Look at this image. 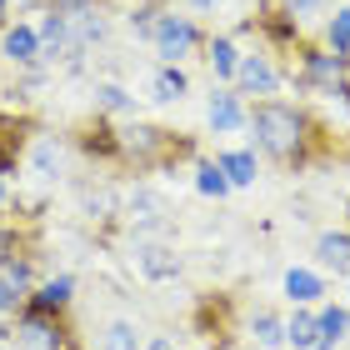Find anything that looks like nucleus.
<instances>
[{"mask_svg": "<svg viewBox=\"0 0 350 350\" xmlns=\"http://www.w3.org/2000/svg\"><path fill=\"white\" fill-rule=\"evenodd\" d=\"M250 131H256L260 150H270V155H295L300 140H306V120H300L295 105L265 100V105H256V116H250Z\"/></svg>", "mask_w": 350, "mask_h": 350, "instance_id": "nucleus-1", "label": "nucleus"}, {"mask_svg": "<svg viewBox=\"0 0 350 350\" xmlns=\"http://www.w3.org/2000/svg\"><path fill=\"white\" fill-rule=\"evenodd\" d=\"M150 40H155V51H161L170 66H175L180 55L196 51V25H190L185 15H161V21H155V30H150Z\"/></svg>", "mask_w": 350, "mask_h": 350, "instance_id": "nucleus-2", "label": "nucleus"}, {"mask_svg": "<svg viewBox=\"0 0 350 350\" xmlns=\"http://www.w3.org/2000/svg\"><path fill=\"white\" fill-rule=\"evenodd\" d=\"M235 81H241L250 95H270V90H280V75H275V66H270L265 55H241V66H235Z\"/></svg>", "mask_w": 350, "mask_h": 350, "instance_id": "nucleus-3", "label": "nucleus"}, {"mask_svg": "<svg viewBox=\"0 0 350 350\" xmlns=\"http://www.w3.org/2000/svg\"><path fill=\"white\" fill-rule=\"evenodd\" d=\"M285 295L295 300V306H315V300L325 295V285H321V275H315V270H285Z\"/></svg>", "mask_w": 350, "mask_h": 350, "instance_id": "nucleus-4", "label": "nucleus"}, {"mask_svg": "<svg viewBox=\"0 0 350 350\" xmlns=\"http://www.w3.org/2000/svg\"><path fill=\"white\" fill-rule=\"evenodd\" d=\"M5 55L15 60V66H30V60H40V30H30V25L5 30Z\"/></svg>", "mask_w": 350, "mask_h": 350, "instance_id": "nucleus-5", "label": "nucleus"}, {"mask_svg": "<svg viewBox=\"0 0 350 350\" xmlns=\"http://www.w3.org/2000/svg\"><path fill=\"white\" fill-rule=\"evenodd\" d=\"M245 125V110H241V100L235 95H211V131H241Z\"/></svg>", "mask_w": 350, "mask_h": 350, "instance_id": "nucleus-6", "label": "nucleus"}, {"mask_svg": "<svg viewBox=\"0 0 350 350\" xmlns=\"http://www.w3.org/2000/svg\"><path fill=\"white\" fill-rule=\"evenodd\" d=\"M285 340H291L295 350H315V340H321V321H315V310H295L291 325H285Z\"/></svg>", "mask_w": 350, "mask_h": 350, "instance_id": "nucleus-7", "label": "nucleus"}, {"mask_svg": "<svg viewBox=\"0 0 350 350\" xmlns=\"http://www.w3.org/2000/svg\"><path fill=\"white\" fill-rule=\"evenodd\" d=\"M315 321H321V340H315V350H336V345L345 340V330H350V315H345L340 306L321 310V315H315Z\"/></svg>", "mask_w": 350, "mask_h": 350, "instance_id": "nucleus-8", "label": "nucleus"}, {"mask_svg": "<svg viewBox=\"0 0 350 350\" xmlns=\"http://www.w3.org/2000/svg\"><path fill=\"white\" fill-rule=\"evenodd\" d=\"M66 30H70V45H90L105 36V21L95 10H75V15H66Z\"/></svg>", "mask_w": 350, "mask_h": 350, "instance_id": "nucleus-9", "label": "nucleus"}, {"mask_svg": "<svg viewBox=\"0 0 350 350\" xmlns=\"http://www.w3.org/2000/svg\"><path fill=\"white\" fill-rule=\"evenodd\" d=\"M315 256H321V265L325 270H345L350 265V235H321V241H315Z\"/></svg>", "mask_w": 350, "mask_h": 350, "instance_id": "nucleus-10", "label": "nucleus"}, {"mask_svg": "<svg viewBox=\"0 0 350 350\" xmlns=\"http://www.w3.org/2000/svg\"><path fill=\"white\" fill-rule=\"evenodd\" d=\"M220 170L230 175V185H256V155L250 150H230V155H220Z\"/></svg>", "mask_w": 350, "mask_h": 350, "instance_id": "nucleus-11", "label": "nucleus"}, {"mask_svg": "<svg viewBox=\"0 0 350 350\" xmlns=\"http://www.w3.org/2000/svg\"><path fill=\"white\" fill-rule=\"evenodd\" d=\"M150 90H155V100H180V95H185V70H175V66L155 70Z\"/></svg>", "mask_w": 350, "mask_h": 350, "instance_id": "nucleus-12", "label": "nucleus"}, {"mask_svg": "<svg viewBox=\"0 0 350 350\" xmlns=\"http://www.w3.org/2000/svg\"><path fill=\"white\" fill-rule=\"evenodd\" d=\"M140 270L161 280V275H175L180 265H175V256H170V250H161V245H146V250H140Z\"/></svg>", "mask_w": 350, "mask_h": 350, "instance_id": "nucleus-13", "label": "nucleus"}, {"mask_svg": "<svg viewBox=\"0 0 350 350\" xmlns=\"http://www.w3.org/2000/svg\"><path fill=\"white\" fill-rule=\"evenodd\" d=\"M211 66H215V75H235V66H241V51H235V40H211Z\"/></svg>", "mask_w": 350, "mask_h": 350, "instance_id": "nucleus-14", "label": "nucleus"}, {"mask_svg": "<svg viewBox=\"0 0 350 350\" xmlns=\"http://www.w3.org/2000/svg\"><path fill=\"white\" fill-rule=\"evenodd\" d=\"M70 291H75V285H70V275H60V280H51V285H40L36 306H40V310H60V306L70 300Z\"/></svg>", "mask_w": 350, "mask_h": 350, "instance_id": "nucleus-15", "label": "nucleus"}, {"mask_svg": "<svg viewBox=\"0 0 350 350\" xmlns=\"http://www.w3.org/2000/svg\"><path fill=\"white\" fill-rule=\"evenodd\" d=\"M196 185H200V196H226V190H230V175L226 170H220V161L215 165H200V175H196Z\"/></svg>", "mask_w": 350, "mask_h": 350, "instance_id": "nucleus-16", "label": "nucleus"}, {"mask_svg": "<svg viewBox=\"0 0 350 350\" xmlns=\"http://www.w3.org/2000/svg\"><path fill=\"white\" fill-rule=\"evenodd\" d=\"M250 330H256V340H260V345H280V340H285L280 315H270V310H260L256 321H250Z\"/></svg>", "mask_w": 350, "mask_h": 350, "instance_id": "nucleus-17", "label": "nucleus"}, {"mask_svg": "<svg viewBox=\"0 0 350 350\" xmlns=\"http://www.w3.org/2000/svg\"><path fill=\"white\" fill-rule=\"evenodd\" d=\"M25 350H55V330L45 325V321H25Z\"/></svg>", "mask_w": 350, "mask_h": 350, "instance_id": "nucleus-18", "label": "nucleus"}, {"mask_svg": "<svg viewBox=\"0 0 350 350\" xmlns=\"http://www.w3.org/2000/svg\"><path fill=\"white\" fill-rule=\"evenodd\" d=\"M325 36H330V45H336V51H350V5H345V10H336V15H330V25H325Z\"/></svg>", "mask_w": 350, "mask_h": 350, "instance_id": "nucleus-19", "label": "nucleus"}, {"mask_svg": "<svg viewBox=\"0 0 350 350\" xmlns=\"http://www.w3.org/2000/svg\"><path fill=\"white\" fill-rule=\"evenodd\" d=\"M310 75H315V81H336V75L345 70V60L340 55H310V66H306Z\"/></svg>", "mask_w": 350, "mask_h": 350, "instance_id": "nucleus-20", "label": "nucleus"}, {"mask_svg": "<svg viewBox=\"0 0 350 350\" xmlns=\"http://www.w3.org/2000/svg\"><path fill=\"white\" fill-rule=\"evenodd\" d=\"M95 100H100L105 110H135V100H131L120 85H95Z\"/></svg>", "mask_w": 350, "mask_h": 350, "instance_id": "nucleus-21", "label": "nucleus"}, {"mask_svg": "<svg viewBox=\"0 0 350 350\" xmlns=\"http://www.w3.org/2000/svg\"><path fill=\"white\" fill-rule=\"evenodd\" d=\"M60 165V150H55V140H40V146H36V170L40 175H51Z\"/></svg>", "mask_w": 350, "mask_h": 350, "instance_id": "nucleus-22", "label": "nucleus"}, {"mask_svg": "<svg viewBox=\"0 0 350 350\" xmlns=\"http://www.w3.org/2000/svg\"><path fill=\"white\" fill-rule=\"evenodd\" d=\"M155 135H161V131H150V125H135V131H125V150H150Z\"/></svg>", "mask_w": 350, "mask_h": 350, "instance_id": "nucleus-23", "label": "nucleus"}, {"mask_svg": "<svg viewBox=\"0 0 350 350\" xmlns=\"http://www.w3.org/2000/svg\"><path fill=\"white\" fill-rule=\"evenodd\" d=\"M110 350H135V330L125 325V321H120L116 330H110Z\"/></svg>", "mask_w": 350, "mask_h": 350, "instance_id": "nucleus-24", "label": "nucleus"}, {"mask_svg": "<svg viewBox=\"0 0 350 350\" xmlns=\"http://www.w3.org/2000/svg\"><path fill=\"white\" fill-rule=\"evenodd\" d=\"M15 300H21V285L10 275H0V310H15Z\"/></svg>", "mask_w": 350, "mask_h": 350, "instance_id": "nucleus-25", "label": "nucleus"}, {"mask_svg": "<svg viewBox=\"0 0 350 350\" xmlns=\"http://www.w3.org/2000/svg\"><path fill=\"white\" fill-rule=\"evenodd\" d=\"M51 5H60V10H85L90 0H51Z\"/></svg>", "mask_w": 350, "mask_h": 350, "instance_id": "nucleus-26", "label": "nucleus"}, {"mask_svg": "<svg viewBox=\"0 0 350 350\" xmlns=\"http://www.w3.org/2000/svg\"><path fill=\"white\" fill-rule=\"evenodd\" d=\"M315 5H321V0H291V10L300 15V10H315Z\"/></svg>", "mask_w": 350, "mask_h": 350, "instance_id": "nucleus-27", "label": "nucleus"}, {"mask_svg": "<svg viewBox=\"0 0 350 350\" xmlns=\"http://www.w3.org/2000/svg\"><path fill=\"white\" fill-rule=\"evenodd\" d=\"M211 5H215V0H196V10H211Z\"/></svg>", "mask_w": 350, "mask_h": 350, "instance_id": "nucleus-28", "label": "nucleus"}, {"mask_svg": "<svg viewBox=\"0 0 350 350\" xmlns=\"http://www.w3.org/2000/svg\"><path fill=\"white\" fill-rule=\"evenodd\" d=\"M150 350H170V345H165V340H150Z\"/></svg>", "mask_w": 350, "mask_h": 350, "instance_id": "nucleus-29", "label": "nucleus"}, {"mask_svg": "<svg viewBox=\"0 0 350 350\" xmlns=\"http://www.w3.org/2000/svg\"><path fill=\"white\" fill-rule=\"evenodd\" d=\"M0 200H5V190H0Z\"/></svg>", "mask_w": 350, "mask_h": 350, "instance_id": "nucleus-30", "label": "nucleus"}, {"mask_svg": "<svg viewBox=\"0 0 350 350\" xmlns=\"http://www.w3.org/2000/svg\"><path fill=\"white\" fill-rule=\"evenodd\" d=\"M0 5H5V0H0Z\"/></svg>", "mask_w": 350, "mask_h": 350, "instance_id": "nucleus-31", "label": "nucleus"}]
</instances>
